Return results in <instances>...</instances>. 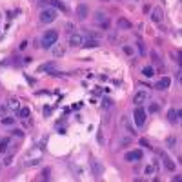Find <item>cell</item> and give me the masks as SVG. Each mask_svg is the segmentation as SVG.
<instances>
[{"label":"cell","instance_id":"cell-9","mask_svg":"<svg viewBox=\"0 0 182 182\" xmlns=\"http://www.w3.org/2000/svg\"><path fill=\"white\" fill-rule=\"evenodd\" d=\"M87 15H89V7H87L86 4H78V7H76V18L78 20H86Z\"/></svg>","mask_w":182,"mask_h":182},{"label":"cell","instance_id":"cell-22","mask_svg":"<svg viewBox=\"0 0 182 182\" xmlns=\"http://www.w3.org/2000/svg\"><path fill=\"white\" fill-rule=\"evenodd\" d=\"M155 170H157V168H155L153 164H146V168H144V175H146V177H151V175H155Z\"/></svg>","mask_w":182,"mask_h":182},{"label":"cell","instance_id":"cell-41","mask_svg":"<svg viewBox=\"0 0 182 182\" xmlns=\"http://www.w3.org/2000/svg\"><path fill=\"white\" fill-rule=\"evenodd\" d=\"M100 2H111V0H100Z\"/></svg>","mask_w":182,"mask_h":182},{"label":"cell","instance_id":"cell-1","mask_svg":"<svg viewBox=\"0 0 182 182\" xmlns=\"http://www.w3.org/2000/svg\"><path fill=\"white\" fill-rule=\"evenodd\" d=\"M42 47L44 49H51L55 44L58 42V31H55V29H49V31H46L42 35Z\"/></svg>","mask_w":182,"mask_h":182},{"label":"cell","instance_id":"cell-25","mask_svg":"<svg viewBox=\"0 0 182 182\" xmlns=\"http://www.w3.org/2000/svg\"><path fill=\"white\" fill-rule=\"evenodd\" d=\"M7 107H9V109H18L20 104H18V100H17V98H9V100H7Z\"/></svg>","mask_w":182,"mask_h":182},{"label":"cell","instance_id":"cell-33","mask_svg":"<svg viewBox=\"0 0 182 182\" xmlns=\"http://www.w3.org/2000/svg\"><path fill=\"white\" fill-rule=\"evenodd\" d=\"M49 173H51V170H49V168H46V170L42 171V179H44V180H47V179H49Z\"/></svg>","mask_w":182,"mask_h":182},{"label":"cell","instance_id":"cell-40","mask_svg":"<svg viewBox=\"0 0 182 182\" xmlns=\"http://www.w3.org/2000/svg\"><path fill=\"white\" fill-rule=\"evenodd\" d=\"M26 47H27V42H26V40H24V42L20 44V49H26Z\"/></svg>","mask_w":182,"mask_h":182},{"label":"cell","instance_id":"cell-34","mask_svg":"<svg viewBox=\"0 0 182 182\" xmlns=\"http://www.w3.org/2000/svg\"><path fill=\"white\" fill-rule=\"evenodd\" d=\"M38 162H40V159H33V160H27V162H26V166H37Z\"/></svg>","mask_w":182,"mask_h":182},{"label":"cell","instance_id":"cell-24","mask_svg":"<svg viewBox=\"0 0 182 182\" xmlns=\"http://www.w3.org/2000/svg\"><path fill=\"white\" fill-rule=\"evenodd\" d=\"M151 60H153L155 66H162V58L157 55V51H151Z\"/></svg>","mask_w":182,"mask_h":182},{"label":"cell","instance_id":"cell-2","mask_svg":"<svg viewBox=\"0 0 182 182\" xmlns=\"http://www.w3.org/2000/svg\"><path fill=\"white\" fill-rule=\"evenodd\" d=\"M57 17H58V11L55 7H46L40 11V22H44V24H51Z\"/></svg>","mask_w":182,"mask_h":182},{"label":"cell","instance_id":"cell-26","mask_svg":"<svg viewBox=\"0 0 182 182\" xmlns=\"http://www.w3.org/2000/svg\"><path fill=\"white\" fill-rule=\"evenodd\" d=\"M166 146L173 150V148L177 146V137H173V135H171V137H168V139H166Z\"/></svg>","mask_w":182,"mask_h":182},{"label":"cell","instance_id":"cell-17","mask_svg":"<svg viewBox=\"0 0 182 182\" xmlns=\"http://www.w3.org/2000/svg\"><path fill=\"white\" fill-rule=\"evenodd\" d=\"M117 27L118 29H131V22L126 18H117Z\"/></svg>","mask_w":182,"mask_h":182},{"label":"cell","instance_id":"cell-29","mask_svg":"<svg viewBox=\"0 0 182 182\" xmlns=\"http://www.w3.org/2000/svg\"><path fill=\"white\" fill-rule=\"evenodd\" d=\"M111 106H113V100H111V98H104V100H102V107H104V109H109Z\"/></svg>","mask_w":182,"mask_h":182},{"label":"cell","instance_id":"cell-10","mask_svg":"<svg viewBox=\"0 0 182 182\" xmlns=\"http://www.w3.org/2000/svg\"><path fill=\"white\" fill-rule=\"evenodd\" d=\"M148 98H150L148 91H137V93H135V96H133V102H135L137 106H142V104H144Z\"/></svg>","mask_w":182,"mask_h":182},{"label":"cell","instance_id":"cell-28","mask_svg":"<svg viewBox=\"0 0 182 182\" xmlns=\"http://www.w3.org/2000/svg\"><path fill=\"white\" fill-rule=\"evenodd\" d=\"M131 144V135L129 137H122L120 139V148H126V146H129Z\"/></svg>","mask_w":182,"mask_h":182},{"label":"cell","instance_id":"cell-16","mask_svg":"<svg viewBox=\"0 0 182 182\" xmlns=\"http://www.w3.org/2000/svg\"><path fill=\"white\" fill-rule=\"evenodd\" d=\"M179 115H180L179 109H170V111H168V120H170V122H179V120H180Z\"/></svg>","mask_w":182,"mask_h":182},{"label":"cell","instance_id":"cell-20","mask_svg":"<svg viewBox=\"0 0 182 182\" xmlns=\"http://www.w3.org/2000/svg\"><path fill=\"white\" fill-rule=\"evenodd\" d=\"M9 142H11V140L7 139V137H4V139L0 140V153H6V151H7V146H9Z\"/></svg>","mask_w":182,"mask_h":182},{"label":"cell","instance_id":"cell-12","mask_svg":"<svg viewBox=\"0 0 182 182\" xmlns=\"http://www.w3.org/2000/svg\"><path fill=\"white\" fill-rule=\"evenodd\" d=\"M160 157H162V162H164L166 170H168V171H175V162H173L171 159H170V157L164 153V151H160Z\"/></svg>","mask_w":182,"mask_h":182},{"label":"cell","instance_id":"cell-7","mask_svg":"<svg viewBox=\"0 0 182 182\" xmlns=\"http://www.w3.org/2000/svg\"><path fill=\"white\" fill-rule=\"evenodd\" d=\"M82 42H84V37H82V35H78V33H71V35H69L67 44H69L71 47H80Z\"/></svg>","mask_w":182,"mask_h":182},{"label":"cell","instance_id":"cell-11","mask_svg":"<svg viewBox=\"0 0 182 182\" xmlns=\"http://www.w3.org/2000/svg\"><path fill=\"white\" fill-rule=\"evenodd\" d=\"M170 86H171V78H170V76H162L160 80L157 82V86H155V87H157L159 91H166Z\"/></svg>","mask_w":182,"mask_h":182},{"label":"cell","instance_id":"cell-35","mask_svg":"<svg viewBox=\"0 0 182 182\" xmlns=\"http://www.w3.org/2000/svg\"><path fill=\"white\" fill-rule=\"evenodd\" d=\"M124 53H126V55H131V57H133V49H131L129 46H124Z\"/></svg>","mask_w":182,"mask_h":182},{"label":"cell","instance_id":"cell-13","mask_svg":"<svg viewBox=\"0 0 182 182\" xmlns=\"http://www.w3.org/2000/svg\"><path fill=\"white\" fill-rule=\"evenodd\" d=\"M162 18H164L162 9L160 7H153V11H151V20L155 22V24H159V22H162Z\"/></svg>","mask_w":182,"mask_h":182},{"label":"cell","instance_id":"cell-42","mask_svg":"<svg viewBox=\"0 0 182 182\" xmlns=\"http://www.w3.org/2000/svg\"><path fill=\"white\" fill-rule=\"evenodd\" d=\"M133 2H137V0H133Z\"/></svg>","mask_w":182,"mask_h":182},{"label":"cell","instance_id":"cell-19","mask_svg":"<svg viewBox=\"0 0 182 182\" xmlns=\"http://www.w3.org/2000/svg\"><path fill=\"white\" fill-rule=\"evenodd\" d=\"M142 75L146 76V78H151V76L155 75V69L151 66H146V67H142Z\"/></svg>","mask_w":182,"mask_h":182},{"label":"cell","instance_id":"cell-14","mask_svg":"<svg viewBox=\"0 0 182 182\" xmlns=\"http://www.w3.org/2000/svg\"><path fill=\"white\" fill-rule=\"evenodd\" d=\"M98 46H100V40L98 38H86L80 47H86L87 49V47H98Z\"/></svg>","mask_w":182,"mask_h":182},{"label":"cell","instance_id":"cell-27","mask_svg":"<svg viewBox=\"0 0 182 182\" xmlns=\"http://www.w3.org/2000/svg\"><path fill=\"white\" fill-rule=\"evenodd\" d=\"M2 124L4 126H13L15 124V117H2Z\"/></svg>","mask_w":182,"mask_h":182},{"label":"cell","instance_id":"cell-37","mask_svg":"<svg viewBox=\"0 0 182 182\" xmlns=\"http://www.w3.org/2000/svg\"><path fill=\"white\" fill-rule=\"evenodd\" d=\"M140 144H142V146H146V148H148V150H151L150 142H148V140H146V139H140Z\"/></svg>","mask_w":182,"mask_h":182},{"label":"cell","instance_id":"cell-3","mask_svg":"<svg viewBox=\"0 0 182 182\" xmlns=\"http://www.w3.org/2000/svg\"><path fill=\"white\" fill-rule=\"evenodd\" d=\"M93 20H95V24L100 26L102 29H107V27H109V17H107L106 13H102V11H96L95 17H93Z\"/></svg>","mask_w":182,"mask_h":182},{"label":"cell","instance_id":"cell-8","mask_svg":"<svg viewBox=\"0 0 182 182\" xmlns=\"http://www.w3.org/2000/svg\"><path fill=\"white\" fill-rule=\"evenodd\" d=\"M142 159V151L140 150H133V151H128L126 153V157H124V160L126 162H137Z\"/></svg>","mask_w":182,"mask_h":182},{"label":"cell","instance_id":"cell-6","mask_svg":"<svg viewBox=\"0 0 182 182\" xmlns=\"http://www.w3.org/2000/svg\"><path fill=\"white\" fill-rule=\"evenodd\" d=\"M120 126L126 129V133H129L131 137H133V135L137 133V129L131 126V120H129V117H126V115H122V118H120Z\"/></svg>","mask_w":182,"mask_h":182},{"label":"cell","instance_id":"cell-5","mask_svg":"<svg viewBox=\"0 0 182 182\" xmlns=\"http://www.w3.org/2000/svg\"><path fill=\"white\" fill-rule=\"evenodd\" d=\"M133 117H135V124L139 126V128H142L144 124H146V109L144 107H137L135 109V113H133Z\"/></svg>","mask_w":182,"mask_h":182},{"label":"cell","instance_id":"cell-4","mask_svg":"<svg viewBox=\"0 0 182 182\" xmlns=\"http://www.w3.org/2000/svg\"><path fill=\"white\" fill-rule=\"evenodd\" d=\"M89 166H91V173H93V177H95V179H100L102 173H104V166H102V162L98 160V159H91Z\"/></svg>","mask_w":182,"mask_h":182},{"label":"cell","instance_id":"cell-18","mask_svg":"<svg viewBox=\"0 0 182 182\" xmlns=\"http://www.w3.org/2000/svg\"><path fill=\"white\" fill-rule=\"evenodd\" d=\"M47 4H51L55 9H60V11H67V7H66L64 4L60 2V0H47Z\"/></svg>","mask_w":182,"mask_h":182},{"label":"cell","instance_id":"cell-30","mask_svg":"<svg viewBox=\"0 0 182 182\" xmlns=\"http://www.w3.org/2000/svg\"><path fill=\"white\" fill-rule=\"evenodd\" d=\"M148 111H150V113H157V111H159V104H157V102H151L150 107H148Z\"/></svg>","mask_w":182,"mask_h":182},{"label":"cell","instance_id":"cell-31","mask_svg":"<svg viewBox=\"0 0 182 182\" xmlns=\"http://www.w3.org/2000/svg\"><path fill=\"white\" fill-rule=\"evenodd\" d=\"M6 111H7V104H0V118L6 117Z\"/></svg>","mask_w":182,"mask_h":182},{"label":"cell","instance_id":"cell-23","mask_svg":"<svg viewBox=\"0 0 182 182\" xmlns=\"http://www.w3.org/2000/svg\"><path fill=\"white\" fill-rule=\"evenodd\" d=\"M29 115H31L29 107H20V109H18V117H20V118H27Z\"/></svg>","mask_w":182,"mask_h":182},{"label":"cell","instance_id":"cell-21","mask_svg":"<svg viewBox=\"0 0 182 182\" xmlns=\"http://www.w3.org/2000/svg\"><path fill=\"white\" fill-rule=\"evenodd\" d=\"M51 53H53V57H62L64 55V47L62 46H53L51 47Z\"/></svg>","mask_w":182,"mask_h":182},{"label":"cell","instance_id":"cell-38","mask_svg":"<svg viewBox=\"0 0 182 182\" xmlns=\"http://www.w3.org/2000/svg\"><path fill=\"white\" fill-rule=\"evenodd\" d=\"M180 180V175H173L171 177V182H179Z\"/></svg>","mask_w":182,"mask_h":182},{"label":"cell","instance_id":"cell-36","mask_svg":"<svg viewBox=\"0 0 182 182\" xmlns=\"http://www.w3.org/2000/svg\"><path fill=\"white\" fill-rule=\"evenodd\" d=\"M11 162H13V157H11V155H7V157L4 159V164H6V166H9Z\"/></svg>","mask_w":182,"mask_h":182},{"label":"cell","instance_id":"cell-32","mask_svg":"<svg viewBox=\"0 0 182 182\" xmlns=\"http://www.w3.org/2000/svg\"><path fill=\"white\" fill-rule=\"evenodd\" d=\"M137 47H139V53L144 57V55H146V47H144V44H142V42H137Z\"/></svg>","mask_w":182,"mask_h":182},{"label":"cell","instance_id":"cell-39","mask_svg":"<svg viewBox=\"0 0 182 182\" xmlns=\"http://www.w3.org/2000/svg\"><path fill=\"white\" fill-rule=\"evenodd\" d=\"M13 135H17V137H22V131H20V129H13Z\"/></svg>","mask_w":182,"mask_h":182},{"label":"cell","instance_id":"cell-43","mask_svg":"<svg viewBox=\"0 0 182 182\" xmlns=\"http://www.w3.org/2000/svg\"><path fill=\"white\" fill-rule=\"evenodd\" d=\"M0 168H2V164H0Z\"/></svg>","mask_w":182,"mask_h":182},{"label":"cell","instance_id":"cell-15","mask_svg":"<svg viewBox=\"0 0 182 182\" xmlns=\"http://www.w3.org/2000/svg\"><path fill=\"white\" fill-rule=\"evenodd\" d=\"M38 71H46V73H53V71H57V64L55 62H46V64L40 66V69Z\"/></svg>","mask_w":182,"mask_h":182}]
</instances>
